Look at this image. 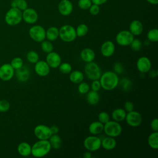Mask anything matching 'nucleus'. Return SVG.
I'll return each instance as SVG.
<instances>
[{
  "mask_svg": "<svg viewBox=\"0 0 158 158\" xmlns=\"http://www.w3.org/2000/svg\"><path fill=\"white\" fill-rule=\"evenodd\" d=\"M101 88L106 91L115 89L118 85L119 79L117 73L113 71H106L101 74L99 78Z\"/></svg>",
  "mask_w": 158,
  "mask_h": 158,
  "instance_id": "obj_1",
  "label": "nucleus"
},
{
  "mask_svg": "<svg viewBox=\"0 0 158 158\" xmlns=\"http://www.w3.org/2000/svg\"><path fill=\"white\" fill-rule=\"evenodd\" d=\"M51 147L48 139H39L31 146V154L35 157H43L51 151Z\"/></svg>",
  "mask_w": 158,
  "mask_h": 158,
  "instance_id": "obj_2",
  "label": "nucleus"
},
{
  "mask_svg": "<svg viewBox=\"0 0 158 158\" xmlns=\"http://www.w3.org/2000/svg\"><path fill=\"white\" fill-rule=\"evenodd\" d=\"M5 22L10 26H15L22 20V11L17 7H10L6 13Z\"/></svg>",
  "mask_w": 158,
  "mask_h": 158,
  "instance_id": "obj_3",
  "label": "nucleus"
},
{
  "mask_svg": "<svg viewBox=\"0 0 158 158\" xmlns=\"http://www.w3.org/2000/svg\"><path fill=\"white\" fill-rule=\"evenodd\" d=\"M59 36L64 42H72L77 38L75 29L70 25H64L59 30Z\"/></svg>",
  "mask_w": 158,
  "mask_h": 158,
  "instance_id": "obj_4",
  "label": "nucleus"
},
{
  "mask_svg": "<svg viewBox=\"0 0 158 158\" xmlns=\"http://www.w3.org/2000/svg\"><path fill=\"white\" fill-rule=\"evenodd\" d=\"M103 131L107 136L115 138L118 136L122 131L121 125L115 120H109L104 124Z\"/></svg>",
  "mask_w": 158,
  "mask_h": 158,
  "instance_id": "obj_5",
  "label": "nucleus"
},
{
  "mask_svg": "<svg viewBox=\"0 0 158 158\" xmlns=\"http://www.w3.org/2000/svg\"><path fill=\"white\" fill-rule=\"evenodd\" d=\"M84 70L86 77L91 80H99L102 74L100 67L93 61L86 63Z\"/></svg>",
  "mask_w": 158,
  "mask_h": 158,
  "instance_id": "obj_6",
  "label": "nucleus"
},
{
  "mask_svg": "<svg viewBox=\"0 0 158 158\" xmlns=\"http://www.w3.org/2000/svg\"><path fill=\"white\" fill-rule=\"evenodd\" d=\"M83 145L85 149L88 151H96L101 147V139L100 138L92 135L85 138Z\"/></svg>",
  "mask_w": 158,
  "mask_h": 158,
  "instance_id": "obj_7",
  "label": "nucleus"
},
{
  "mask_svg": "<svg viewBox=\"0 0 158 158\" xmlns=\"http://www.w3.org/2000/svg\"><path fill=\"white\" fill-rule=\"evenodd\" d=\"M28 34L31 39L36 42H41L46 38V30L41 25L32 26L29 29Z\"/></svg>",
  "mask_w": 158,
  "mask_h": 158,
  "instance_id": "obj_8",
  "label": "nucleus"
},
{
  "mask_svg": "<svg viewBox=\"0 0 158 158\" xmlns=\"http://www.w3.org/2000/svg\"><path fill=\"white\" fill-rule=\"evenodd\" d=\"M133 39L134 35L128 30L120 31L115 36L116 43L121 46H130Z\"/></svg>",
  "mask_w": 158,
  "mask_h": 158,
  "instance_id": "obj_9",
  "label": "nucleus"
},
{
  "mask_svg": "<svg viewBox=\"0 0 158 158\" xmlns=\"http://www.w3.org/2000/svg\"><path fill=\"white\" fill-rule=\"evenodd\" d=\"M125 120L127 123L130 127H136L141 124L143 117L139 112L132 110L127 113Z\"/></svg>",
  "mask_w": 158,
  "mask_h": 158,
  "instance_id": "obj_10",
  "label": "nucleus"
},
{
  "mask_svg": "<svg viewBox=\"0 0 158 158\" xmlns=\"http://www.w3.org/2000/svg\"><path fill=\"white\" fill-rule=\"evenodd\" d=\"M34 135L38 139H48L52 133L50 127L45 125L40 124L35 127Z\"/></svg>",
  "mask_w": 158,
  "mask_h": 158,
  "instance_id": "obj_11",
  "label": "nucleus"
},
{
  "mask_svg": "<svg viewBox=\"0 0 158 158\" xmlns=\"http://www.w3.org/2000/svg\"><path fill=\"white\" fill-rule=\"evenodd\" d=\"M15 70L10 64H4L0 67V79L7 81L12 78Z\"/></svg>",
  "mask_w": 158,
  "mask_h": 158,
  "instance_id": "obj_12",
  "label": "nucleus"
},
{
  "mask_svg": "<svg viewBox=\"0 0 158 158\" xmlns=\"http://www.w3.org/2000/svg\"><path fill=\"white\" fill-rule=\"evenodd\" d=\"M136 68L141 73H148L151 69V62L146 56H141L136 61Z\"/></svg>",
  "mask_w": 158,
  "mask_h": 158,
  "instance_id": "obj_13",
  "label": "nucleus"
},
{
  "mask_svg": "<svg viewBox=\"0 0 158 158\" xmlns=\"http://www.w3.org/2000/svg\"><path fill=\"white\" fill-rule=\"evenodd\" d=\"M45 61L48 64L50 68L56 69L58 68L61 63V57L57 52H54L52 51L48 53L46 57Z\"/></svg>",
  "mask_w": 158,
  "mask_h": 158,
  "instance_id": "obj_14",
  "label": "nucleus"
},
{
  "mask_svg": "<svg viewBox=\"0 0 158 158\" xmlns=\"http://www.w3.org/2000/svg\"><path fill=\"white\" fill-rule=\"evenodd\" d=\"M38 19L36 11L32 8H27L22 12V20L29 24L35 23Z\"/></svg>",
  "mask_w": 158,
  "mask_h": 158,
  "instance_id": "obj_15",
  "label": "nucleus"
},
{
  "mask_svg": "<svg viewBox=\"0 0 158 158\" xmlns=\"http://www.w3.org/2000/svg\"><path fill=\"white\" fill-rule=\"evenodd\" d=\"M35 72L36 73L42 77H46L50 72V67L44 60H38L35 64Z\"/></svg>",
  "mask_w": 158,
  "mask_h": 158,
  "instance_id": "obj_16",
  "label": "nucleus"
},
{
  "mask_svg": "<svg viewBox=\"0 0 158 158\" xmlns=\"http://www.w3.org/2000/svg\"><path fill=\"white\" fill-rule=\"evenodd\" d=\"M115 50V46L112 41L108 40L104 42L101 46V53L105 57L112 56Z\"/></svg>",
  "mask_w": 158,
  "mask_h": 158,
  "instance_id": "obj_17",
  "label": "nucleus"
},
{
  "mask_svg": "<svg viewBox=\"0 0 158 158\" xmlns=\"http://www.w3.org/2000/svg\"><path fill=\"white\" fill-rule=\"evenodd\" d=\"M58 10L61 15L67 16L72 12L73 5L69 0H62L58 5Z\"/></svg>",
  "mask_w": 158,
  "mask_h": 158,
  "instance_id": "obj_18",
  "label": "nucleus"
},
{
  "mask_svg": "<svg viewBox=\"0 0 158 158\" xmlns=\"http://www.w3.org/2000/svg\"><path fill=\"white\" fill-rule=\"evenodd\" d=\"M129 31L134 36L140 35L143 31V25L139 20H135L130 23Z\"/></svg>",
  "mask_w": 158,
  "mask_h": 158,
  "instance_id": "obj_19",
  "label": "nucleus"
},
{
  "mask_svg": "<svg viewBox=\"0 0 158 158\" xmlns=\"http://www.w3.org/2000/svg\"><path fill=\"white\" fill-rule=\"evenodd\" d=\"M80 57L86 63L93 62L95 58L94 51L89 48L83 49L80 52Z\"/></svg>",
  "mask_w": 158,
  "mask_h": 158,
  "instance_id": "obj_20",
  "label": "nucleus"
},
{
  "mask_svg": "<svg viewBox=\"0 0 158 158\" xmlns=\"http://www.w3.org/2000/svg\"><path fill=\"white\" fill-rule=\"evenodd\" d=\"M15 75L19 81L24 82L29 79L30 71L26 66L23 65L22 67L15 70Z\"/></svg>",
  "mask_w": 158,
  "mask_h": 158,
  "instance_id": "obj_21",
  "label": "nucleus"
},
{
  "mask_svg": "<svg viewBox=\"0 0 158 158\" xmlns=\"http://www.w3.org/2000/svg\"><path fill=\"white\" fill-rule=\"evenodd\" d=\"M117 146V141L114 138L107 136L101 140V146L106 150H112Z\"/></svg>",
  "mask_w": 158,
  "mask_h": 158,
  "instance_id": "obj_22",
  "label": "nucleus"
},
{
  "mask_svg": "<svg viewBox=\"0 0 158 158\" xmlns=\"http://www.w3.org/2000/svg\"><path fill=\"white\" fill-rule=\"evenodd\" d=\"M19 154L23 157H27L31 154V146L27 142H22L17 146Z\"/></svg>",
  "mask_w": 158,
  "mask_h": 158,
  "instance_id": "obj_23",
  "label": "nucleus"
},
{
  "mask_svg": "<svg viewBox=\"0 0 158 158\" xmlns=\"http://www.w3.org/2000/svg\"><path fill=\"white\" fill-rule=\"evenodd\" d=\"M104 128V124L99 121H95L90 123L88 127L89 132L93 135L100 134Z\"/></svg>",
  "mask_w": 158,
  "mask_h": 158,
  "instance_id": "obj_24",
  "label": "nucleus"
},
{
  "mask_svg": "<svg viewBox=\"0 0 158 158\" xmlns=\"http://www.w3.org/2000/svg\"><path fill=\"white\" fill-rule=\"evenodd\" d=\"M127 112L122 108H117L112 112V118L116 122H122L125 119Z\"/></svg>",
  "mask_w": 158,
  "mask_h": 158,
  "instance_id": "obj_25",
  "label": "nucleus"
},
{
  "mask_svg": "<svg viewBox=\"0 0 158 158\" xmlns=\"http://www.w3.org/2000/svg\"><path fill=\"white\" fill-rule=\"evenodd\" d=\"M84 78V75L82 72L80 70H74V71H71L69 75V80L71 82L75 83V84H78L80 82L83 81Z\"/></svg>",
  "mask_w": 158,
  "mask_h": 158,
  "instance_id": "obj_26",
  "label": "nucleus"
},
{
  "mask_svg": "<svg viewBox=\"0 0 158 158\" xmlns=\"http://www.w3.org/2000/svg\"><path fill=\"white\" fill-rule=\"evenodd\" d=\"M86 101L88 104L92 106L96 105L99 101V94L98 91L91 90L87 93Z\"/></svg>",
  "mask_w": 158,
  "mask_h": 158,
  "instance_id": "obj_27",
  "label": "nucleus"
},
{
  "mask_svg": "<svg viewBox=\"0 0 158 158\" xmlns=\"http://www.w3.org/2000/svg\"><path fill=\"white\" fill-rule=\"evenodd\" d=\"M51 149H59L62 145V139L57 134H52L48 139Z\"/></svg>",
  "mask_w": 158,
  "mask_h": 158,
  "instance_id": "obj_28",
  "label": "nucleus"
},
{
  "mask_svg": "<svg viewBox=\"0 0 158 158\" xmlns=\"http://www.w3.org/2000/svg\"><path fill=\"white\" fill-rule=\"evenodd\" d=\"M59 37V29L56 27H51L46 31V38L50 41L56 40Z\"/></svg>",
  "mask_w": 158,
  "mask_h": 158,
  "instance_id": "obj_29",
  "label": "nucleus"
},
{
  "mask_svg": "<svg viewBox=\"0 0 158 158\" xmlns=\"http://www.w3.org/2000/svg\"><path fill=\"white\" fill-rule=\"evenodd\" d=\"M148 143L152 149H158V131H153L148 136Z\"/></svg>",
  "mask_w": 158,
  "mask_h": 158,
  "instance_id": "obj_30",
  "label": "nucleus"
},
{
  "mask_svg": "<svg viewBox=\"0 0 158 158\" xmlns=\"http://www.w3.org/2000/svg\"><path fill=\"white\" fill-rule=\"evenodd\" d=\"M10 6L11 7H17L23 11L28 7V3L25 0H12Z\"/></svg>",
  "mask_w": 158,
  "mask_h": 158,
  "instance_id": "obj_31",
  "label": "nucleus"
},
{
  "mask_svg": "<svg viewBox=\"0 0 158 158\" xmlns=\"http://www.w3.org/2000/svg\"><path fill=\"white\" fill-rule=\"evenodd\" d=\"M77 36L83 37L85 36L88 32V27L86 24L81 23L75 29Z\"/></svg>",
  "mask_w": 158,
  "mask_h": 158,
  "instance_id": "obj_32",
  "label": "nucleus"
},
{
  "mask_svg": "<svg viewBox=\"0 0 158 158\" xmlns=\"http://www.w3.org/2000/svg\"><path fill=\"white\" fill-rule=\"evenodd\" d=\"M41 48L42 51L45 53H49L53 51L54 46L51 41L49 40H43L41 42Z\"/></svg>",
  "mask_w": 158,
  "mask_h": 158,
  "instance_id": "obj_33",
  "label": "nucleus"
},
{
  "mask_svg": "<svg viewBox=\"0 0 158 158\" xmlns=\"http://www.w3.org/2000/svg\"><path fill=\"white\" fill-rule=\"evenodd\" d=\"M147 39L150 42L158 41V30L157 28L151 29L147 33Z\"/></svg>",
  "mask_w": 158,
  "mask_h": 158,
  "instance_id": "obj_34",
  "label": "nucleus"
},
{
  "mask_svg": "<svg viewBox=\"0 0 158 158\" xmlns=\"http://www.w3.org/2000/svg\"><path fill=\"white\" fill-rule=\"evenodd\" d=\"M26 57L27 60L31 64H35L39 60V55L35 51H30L28 52Z\"/></svg>",
  "mask_w": 158,
  "mask_h": 158,
  "instance_id": "obj_35",
  "label": "nucleus"
},
{
  "mask_svg": "<svg viewBox=\"0 0 158 158\" xmlns=\"http://www.w3.org/2000/svg\"><path fill=\"white\" fill-rule=\"evenodd\" d=\"M60 73L63 74H69L71 72L72 67V65L68 62H63L60 63L59 66L58 67Z\"/></svg>",
  "mask_w": 158,
  "mask_h": 158,
  "instance_id": "obj_36",
  "label": "nucleus"
},
{
  "mask_svg": "<svg viewBox=\"0 0 158 158\" xmlns=\"http://www.w3.org/2000/svg\"><path fill=\"white\" fill-rule=\"evenodd\" d=\"M118 83L120 84L121 88L125 91L130 90L131 87V81L127 78H123L118 82Z\"/></svg>",
  "mask_w": 158,
  "mask_h": 158,
  "instance_id": "obj_37",
  "label": "nucleus"
},
{
  "mask_svg": "<svg viewBox=\"0 0 158 158\" xmlns=\"http://www.w3.org/2000/svg\"><path fill=\"white\" fill-rule=\"evenodd\" d=\"M10 64L14 68V70H16L22 67L23 65V61L22 58L19 57H16L12 59Z\"/></svg>",
  "mask_w": 158,
  "mask_h": 158,
  "instance_id": "obj_38",
  "label": "nucleus"
},
{
  "mask_svg": "<svg viewBox=\"0 0 158 158\" xmlns=\"http://www.w3.org/2000/svg\"><path fill=\"white\" fill-rule=\"evenodd\" d=\"M131 48L132 50L135 51H139L143 46V43L139 40V39H133V40L131 41V44H130Z\"/></svg>",
  "mask_w": 158,
  "mask_h": 158,
  "instance_id": "obj_39",
  "label": "nucleus"
},
{
  "mask_svg": "<svg viewBox=\"0 0 158 158\" xmlns=\"http://www.w3.org/2000/svg\"><path fill=\"white\" fill-rule=\"evenodd\" d=\"M78 91L80 94H86L89 90V86L86 82H80L78 83Z\"/></svg>",
  "mask_w": 158,
  "mask_h": 158,
  "instance_id": "obj_40",
  "label": "nucleus"
},
{
  "mask_svg": "<svg viewBox=\"0 0 158 158\" xmlns=\"http://www.w3.org/2000/svg\"><path fill=\"white\" fill-rule=\"evenodd\" d=\"M92 2L91 0H79L78 2V7L83 9V10H86L89 9L90 6H91Z\"/></svg>",
  "mask_w": 158,
  "mask_h": 158,
  "instance_id": "obj_41",
  "label": "nucleus"
},
{
  "mask_svg": "<svg viewBox=\"0 0 158 158\" xmlns=\"http://www.w3.org/2000/svg\"><path fill=\"white\" fill-rule=\"evenodd\" d=\"M98 121H99L100 122H101L103 124L106 123V122H107L110 120L109 114L106 112H104V111L101 112L98 114Z\"/></svg>",
  "mask_w": 158,
  "mask_h": 158,
  "instance_id": "obj_42",
  "label": "nucleus"
},
{
  "mask_svg": "<svg viewBox=\"0 0 158 158\" xmlns=\"http://www.w3.org/2000/svg\"><path fill=\"white\" fill-rule=\"evenodd\" d=\"M10 109V103L6 99L0 100V112H6Z\"/></svg>",
  "mask_w": 158,
  "mask_h": 158,
  "instance_id": "obj_43",
  "label": "nucleus"
},
{
  "mask_svg": "<svg viewBox=\"0 0 158 158\" xmlns=\"http://www.w3.org/2000/svg\"><path fill=\"white\" fill-rule=\"evenodd\" d=\"M113 69H114V72L117 74H122L124 71L123 65L120 62H116L115 63H114Z\"/></svg>",
  "mask_w": 158,
  "mask_h": 158,
  "instance_id": "obj_44",
  "label": "nucleus"
},
{
  "mask_svg": "<svg viewBox=\"0 0 158 158\" xmlns=\"http://www.w3.org/2000/svg\"><path fill=\"white\" fill-rule=\"evenodd\" d=\"M91 88L92 90L96 91H98L101 89V88L99 80H93V81L91 83Z\"/></svg>",
  "mask_w": 158,
  "mask_h": 158,
  "instance_id": "obj_45",
  "label": "nucleus"
},
{
  "mask_svg": "<svg viewBox=\"0 0 158 158\" xmlns=\"http://www.w3.org/2000/svg\"><path fill=\"white\" fill-rule=\"evenodd\" d=\"M89 9L90 14L93 15H96L98 14L99 12V10H100L99 6L94 4H93V5L91 4V6L89 8Z\"/></svg>",
  "mask_w": 158,
  "mask_h": 158,
  "instance_id": "obj_46",
  "label": "nucleus"
},
{
  "mask_svg": "<svg viewBox=\"0 0 158 158\" xmlns=\"http://www.w3.org/2000/svg\"><path fill=\"white\" fill-rule=\"evenodd\" d=\"M124 108H125V110L127 112H129L130 111L133 110V108H134V105L133 103L131 101H126L124 104Z\"/></svg>",
  "mask_w": 158,
  "mask_h": 158,
  "instance_id": "obj_47",
  "label": "nucleus"
},
{
  "mask_svg": "<svg viewBox=\"0 0 158 158\" xmlns=\"http://www.w3.org/2000/svg\"><path fill=\"white\" fill-rule=\"evenodd\" d=\"M150 127L153 131H158V120L155 118L152 119L150 123Z\"/></svg>",
  "mask_w": 158,
  "mask_h": 158,
  "instance_id": "obj_48",
  "label": "nucleus"
},
{
  "mask_svg": "<svg viewBox=\"0 0 158 158\" xmlns=\"http://www.w3.org/2000/svg\"><path fill=\"white\" fill-rule=\"evenodd\" d=\"M51 132L52 134H57L59 131V128L56 125H52L50 127Z\"/></svg>",
  "mask_w": 158,
  "mask_h": 158,
  "instance_id": "obj_49",
  "label": "nucleus"
},
{
  "mask_svg": "<svg viewBox=\"0 0 158 158\" xmlns=\"http://www.w3.org/2000/svg\"><path fill=\"white\" fill-rule=\"evenodd\" d=\"M149 76L151 78H155L157 76V70H149Z\"/></svg>",
  "mask_w": 158,
  "mask_h": 158,
  "instance_id": "obj_50",
  "label": "nucleus"
},
{
  "mask_svg": "<svg viewBox=\"0 0 158 158\" xmlns=\"http://www.w3.org/2000/svg\"><path fill=\"white\" fill-rule=\"evenodd\" d=\"M91 1L93 4L99 6L105 3L107 0H91Z\"/></svg>",
  "mask_w": 158,
  "mask_h": 158,
  "instance_id": "obj_51",
  "label": "nucleus"
},
{
  "mask_svg": "<svg viewBox=\"0 0 158 158\" xmlns=\"http://www.w3.org/2000/svg\"><path fill=\"white\" fill-rule=\"evenodd\" d=\"M83 157H84L85 158H91V157H92V155H91V152L88 151L87 152H85L84 154H83Z\"/></svg>",
  "mask_w": 158,
  "mask_h": 158,
  "instance_id": "obj_52",
  "label": "nucleus"
},
{
  "mask_svg": "<svg viewBox=\"0 0 158 158\" xmlns=\"http://www.w3.org/2000/svg\"><path fill=\"white\" fill-rule=\"evenodd\" d=\"M146 1L152 4H158V0H146Z\"/></svg>",
  "mask_w": 158,
  "mask_h": 158,
  "instance_id": "obj_53",
  "label": "nucleus"
},
{
  "mask_svg": "<svg viewBox=\"0 0 158 158\" xmlns=\"http://www.w3.org/2000/svg\"><path fill=\"white\" fill-rule=\"evenodd\" d=\"M144 44L145 45H146V46H148V45H149V44H150V41L147 39V40L144 42Z\"/></svg>",
  "mask_w": 158,
  "mask_h": 158,
  "instance_id": "obj_54",
  "label": "nucleus"
}]
</instances>
